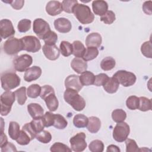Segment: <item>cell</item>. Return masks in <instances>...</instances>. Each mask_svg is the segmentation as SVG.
Listing matches in <instances>:
<instances>
[{"label": "cell", "mask_w": 152, "mask_h": 152, "mask_svg": "<svg viewBox=\"0 0 152 152\" xmlns=\"http://www.w3.org/2000/svg\"><path fill=\"white\" fill-rule=\"evenodd\" d=\"M79 79L83 86H88L94 84L95 75L93 72L88 71H86L81 74V75L79 76Z\"/></svg>", "instance_id": "cell-24"}, {"label": "cell", "mask_w": 152, "mask_h": 152, "mask_svg": "<svg viewBox=\"0 0 152 152\" xmlns=\"http://www.w3.org/2000/svg\"><path fill=\"white\" fill-rule=\"evenodd\" d=\"M143 11L148 15H151V1H145L142 5Z\"/></svg>", "instance_id": "cell-53"}, {"label": "cell", "mask_w": 152, "mask_h": 152, "mask_svg": "<svg viewBox=\"0 0 152 152\" xmlns=\"http://www.w3.org/2000/svg\"><path fill=\"white\" fill-rule=\"evenodd\" d=\"M151 40L145 42L141 45V51L142 54L148 58H151L152 57V50H151Z\"/></svg>", "instance_id": "cell-43"}, {"label": "cell", "mask_w": 152, "mask_h": 152, "mask_svg": "<svg viewBox=\"0 0 152 152\" xmlns=\"http://www.w3.org/2000/svg\"><path fill=\"white\" fill-rule=\"evenodd\" d=\"M125 145L126 152H137L139 151L138 146L134 140L126 139L125 140Z\"/></svg>", "instance_id": "cell-49"}, {"label": "cell", "mask_w": 152, "mask_h": 152, "mask_svg": "<svg viewBox=\"0 0 152 152\" xmlns=\"http://www.w3.org/2000/svg\"><path fill=\"white\" fill-rule=\"evenodd\" d=\"M36 138L37 139V140H38L39 141L42 143L47 144L51 141L52 135L49 131L43 130L42 131L36 134Z\"/></svg>", "instance_id": "cell-39"}, {"label": "cell", "mask_w": 152, "mask_h": 152, "mask_svg": "<svg viewBox=\"0 0 152 152\" xmlns=\"http://www.w3.org/2000/svg\"><path fill=\"white\" fill-rule=\"evenodd\" d=\"M126 107L130 110H135L138 108L139 97L136 96H131L126 101Z\"/></svg>", "instance_id": "cell-40"}, {"label": "cell", "mask_w": 152, "mask_h": 152, "mask_svg": "<svg viewBox=\"0 0 152 152\" xmlns=\"http://www.w3.org/2000/svg\"><path fill=\"white\" fill-rule=\"evenodd\" d=\"M33 58L28 54H23L17 56L13 60L14 69L20 72L26 71L32 64Z\"/></svg>", "instance_id": "cell-9"}, {"label": "cell", "mask_w": 152, "mask_h": 152, "mask_svg": "<svg viewBox=\"0 0 152 152\" xmlns=\"http://www.w3.org/2000/svg\"><path fill=\"white\" fill-rule=\"evenodd\" d=\"M76 90L71 88H66L64 98L65 101L70 104L76 111H81L86 107V102Z\"/></svg>", "instance_id": "cell-1"}, {"label": "cell", "mask_w": 152, "mask_h": 152, "mask_svg": "<svg viewBox=\"0 0 152 152\" xmlns=\"http://www.w3.org/2000/svg\"><path fill=\"white\" fill-rule=\"evenodd\" d=\"M130 132L129 126L125 122L117 123L113 130V139L119 142H122L125 141Z\"/></svg>", "instance_id": "cell-8"}, {"label": "cell", "mask_w": 152, "mask_h": 152, "mask_svg": "<svg viewBox=\"0 0 152 152\" xmlns=\"http://www.w3.org/2000/svg\"><path fill=\"white\" fill-rule=\"evenodd\" d=\"M15 94L11 91H5L1 96V115L7 116L11 111L15 100Z\"/></svg>", "instance_id": "cell-5"}, {"label": "cell", "mask_w": 152, "mask_h": 152, "mask_svg": "<svg viewBox=\"0 0 152 152\" xmlns=\"http://www.w3.org/2000/svg\"><path fill=\"white\" fill-rule=\"evenodd\" d=\"M121 150L119 149V148L115 145H113V144H111V145H109L107 147V149H106V151H112V152H119Z\"/></svg>", "instance_id": "cell-56"}, {"label": "cell", "mask_w": 152, "mask_h": 152, "mask_svg": "<svg viewBox=\"0 0 152 152\" xmlns=\"http://www.w3.org/2000/svg\"><path fill=\"white\" fill-rule=\"evenodd\" d=\"M92 9L96 15L102 16L107 11L108 4L104 1H94L92 2Z\"/></svg>", "instance_id": "cell-19"}, {"label": "cell", "mask_w": 152, "mask_h": 152, "mask_svg": "<svg viewBox=\"0 0 152 152\" xmlns=\"http://www.w3.org/2000/svg\"><path fill=\"white\" fill-rule=\"evenodd\" d=\"M112 118L114 122L119 123L124 122L126 118V113L121 109H116L113 110L112 113Z\"/></svg>", "instance_id": "cell-33"}, {"label": "cell", "mask_w": 152, "mask_h": 152, "mask_svg": "<svg viewBox=\"0 0 152 152\" xmlns=\"http://www.w3.org/2000/svg\"><path fill=\"white\" fill-rule=\"evenodd\" d=\"M31 128L34 130V131L37 134V133L42 131L45 127V124L43 120L42 117L37 118L33 119L30 122Z\"/></svg>", "instance_id": "cell-34"}, {"label": "cell", "mask_w": 152, "mask_h": 152, "mask_svg": "<svg viewBox=\"0 0 152 152\" xmlns=\"http://www.w3.org/2000/svg\"><path fill=\"white\" fill-rule=\"evenodd\" d=\"M8 142V139L7 135L4 133V132H1V143H0V147L2 148L4 145L7 144Z\"/></svg>", "instance_id": "cell-55"}, {"label": "cell", "mask_w": 152, "mask_h": 152, "mask_svg": "<svg viewBox=\"0 0 152 152\" xmlns=\"http://www.w3.org/2000/svg\"><path fill=\"white\" fill-rule=\"evenodd\" d=\"M42 74V69L38 66L28 68L24 73V79L27 82H31L37 80Z\"/></svg>", "instance_id": "cell-17"}, {"label": "cell", "mask_w": 152, "mask_h": 152, "mask_svg": "<svg viewBox=\"0 0 152 152\" xmlns=\"http://www.w3.org/2000/svg\"><path fill=\"white\" fill-rule=\"evenodd\" d=\"M41 93V87L37 84H33L30 85L27 90V96L33 99L37 98L40 96Z\"/></svg>", "instance_id": "cell-36"}, {"label": "cell", "mask_w": 152, "mask_h": 152, "mask_svg": "<svg viewBox=\"0 0 152 152\" xmlns=\"http://www.w3.org/2000/svg\"><path fill=\"white\" fill-rule=\"evenodd\" d=\"M62 11V3L59 1H50L46 4V11L49 15L55 16L59 14Z\"/></svg>", "instance_id": "cell-18"}, {"label": "cell", "mask_w": 152, "mask_h": 152, "mask_svg": "<svg viewBox=\"0 0 152 152\" xmlns=\"http://www.w3.org/2000/svg\"><path fill=\"white\" fill-rule=\"evenodd\" d=\"M71 68L78 74H81L87 69V63L81 58H74L71 62Z\"/></svg>", "instance_id": "cell-21"}, {"label": "cell", "mask_w": 152, "mask_h": 152, "mask_svg": "<svg viewBox=\"0 0 152 152\" xmlns=\"http://www.w3.org/2000/svg\"><path fill=\"white\" fill-rule=\"evenodd\" d=\"M68 122L65 118L60 114H55L53 126L58 129H63L66 127Z\"/></svg>", "instance_id": "cell-32"}, {"label": "cell", "mask_w": 152, "mask_h": 152, "mask_svg": "<svg viewBox=\"0 0 152 152\" xmlns=\"http://www.w3.org/2000/svg\"><path fill=\"white\" fill-rule=\"evenodd\" d=\"M21 40L23 43V50L28 52L35 53L38 52L41 48V44L38 39L33 36H26L23 37Z\"/></svg>", "instance_id": "cell-11"}, {"label": "cell", "mask_w": 152, "mask_h": 152, "mask_svg": "<svg viewBox=\"0 0 152 152\" xmlns=\"http://www.w3.org/2000/svg\"><path fill=\"white\" fill-rule=\"evenodd\" d=\"M59 50L64 56H69L72 54V45L67 41H62L60 43Z\"/></svg>", "instance_id": "cell-30"}, {"label": "cell", "mask_w": 152, "mask_h": 152, "mask_svg": "<svg viewBox=\"0 0 152 152\" xmlns=\"http://www.w3.org/2000/svg\"><path fill=\"white\" fill-rule=\"evenodd\" d=\"M119 86V83L113 77H110L105 84L103 86L104 90L108 93L113 94L117 91Z\"/></svg>", "instance_id": "cell-25"}, {"label": "cell", "mask_w": 152, "mask_h": 152, "mask_svg": "<svg viewBox=\"0 0 152 152\" xmlns=\"http://www.w3.org/2000/svg\"><path fill=\"white\" fill-rule=\"evenodd\" d=\"M1 151H16L17 149L15 148V146L12 144L11 142H8L5 145H4L3 147L1 148Z\"/></svg>", "instance_id": "cell-54"}, {"label": "cell", "mask_w": 152, "mask_h": 152, "mask_svg": "<svg viewBox=\"0 0 152 152\" xmlns=\"http://www.w3.org/2000/svg\"><path fill=\"white\" fill-rule=\"evenodd\" d=\"M54 26L55 29L61 33H68L72 28V24L70 21L64 17L56 19L54 21Z\"/></svg>", "instance_id": "cell-14"}, {"label": "cell", "mask_w": 152, "mask_h": 152, "mask_svg": "<svg viewBox=\"0 0 152 152\" xmlns=\"http://www.w3.org/2000/svg\"><path fill=\"white\" fill-rule=\"evenodd\" d=\"M24 45L21 39L16 37H10L4 43L3 49L5 53L9 55L17 54L19 52L23 50Z\"/></svg>", "instance_id": "cell-6"}, {"label": "cell", "mask_w": 152, "mask_h": 152, "mask_svg": "<svg viewBox=\"0 0 152 152\" xmlns=\"http://www.w3.org/2000/svg\"><path fill=\"white\" fill-rule=\"evenodd\" d=\"M72 13L80 23L83 24L91 23L94 19V15L90 7L83 4H77L73 8Z\"/></svg>", "instance_id": "cell-2"}, {"label": "cell", "mask_w": 152, "mask_h": 152, "mask_svg": "<svg viewBox=\"0 0 152 152\" xmlns=\"http://www.w3.org/2000/svg\"><path fill=\"white\" fill-rule=\"evenodd\" d=\"M101 127V121L96 116H90L88 118V122L87 128L89 132L93 134L97 133Z\"/></svg>", "instance_id": "cell-23"}, {"label": "cell", "mask_w": 152, "mask_h": 152, "mask_svg": "<svg viewBox=\"0 0 152 152\" xmlns=\"http://www.w3.org/2000/svg\"><path fill=\"white\" fill-rule=\"evenodd\" d=\"M40 96L45 100L46 106L50 111L54 112L58 109L59 102L52 87L49 85H45L42 87Z\"/></svg>", "instance_id": "cell-3"}, {"label": "cell", "mask_w": 152, "mask_h": 152, "mask_svg": "<svg viewBox=\"0 0 152 152\" xmlns=\"http://www.w3.org/2000/svg\"><path fill=\"white\" fill-rule=\"evenodd\" d=\"M99 55V50L97 48L87 47L86 49L85 53L83 56V59L85 61H88L95 59Z\"/></svg>", "instance_id": "cell-31"}, {"label": "cell", "mask_w": 152, "mask_h": 152, "mask_svg": "<svg viewBox=\"0 0 152 152\" xmlns=\"http://www.w3.org/2000/svg\"><path fill=\"white\" fill-rule=\"evenodd\" d=\"M151 100L145 97H139V106L138 109L142 112H146L151 109Z\"/></svg>", "instance_id": "cell-35"}, {"label": "cell", "mask_w": 152, "mask_h": 152, "mask_svg": "<svg viewBox=\"0 0 152 152\" xmlns=\"http://www.w3.org/2000/svg\"><path fill=\"white\" fill-rule=\"evenodd\" d=\"M33 30L38 38L43 39L45 36L50 31L49 24L42 18H36L33 21Z\"/></svg>", "instance_id": "cell-12"}, {"label": "cell", "mask_w": 152, "mask_h": 152, "mask_svg": "<svg viewBox=\"0 0 152 152\" xmlns=\"http://www.w3.org/2000/svg\"><path fill=\"white\" fill-rule=\"evenodd\" d=\"M109 77L107 74L104 73H100L95 75V80L94 83V85L96 86H104L107 81L109 80Z\"/></svg>", "instance_id": "cell-48"}, {"label": "cell", "mask_w": 152, "mask_h": 152, "mask_svg": "<svg viewBox=\"0 0 152 152\" xmlns=\"http://www.w3.org/2000/svg\"><path fill=\"white\" fill-rule=\"evenodd\" d=\"M3 2L10 4L13 8L17 10H19L21 9L24 4V1H3Z\"/></svg>", "instance_id": "cell-52"}, {"label": "cell", "mask_w": 152, "mask_h": 152, "mask_svg": "<svg viewBox=\"0 0 152 152\" xmlns=\"http://www.w3.org/2000/svg\"><path fill=\"white\" fill-rule=\"evenodd\" d=\"M113 77L124 87H129L134 85L137 80V77L133 72L125 70L118 71L113 74Z\"/></svg>", "instance_id": "cell-7"}, {"label": "cell", "mask_w": 152, "mask_h": 152, "mask_svg": "<svg viewBox=\"0 0 152 152\" xmlns=\"http://www.w3.org/2000/svg\"><path fill=\"white\" fill-rule=\"evenodd\" d=\"M27 110L33 119L42 117L44 115L43 107L38 103H31L27 105Z\"/></svg>", "instance_id": "cell-22"}, {"label": "cell", "mask_w": 152, "mask_h": 152, "mask_svg": "<svg viewBox=\"0 0 152 152\" xmlns=\"http://www.w3.org/2000/svg\"><path fill=\"white\" fill-rule=\"evenodd\" d=\"M15 30L11 20L2 19L0 21V34L2 39H7L15 34Z\"/></svg>", "instance_id": "cell-13"}, {"label": "cell", "mask_w": 152, "mask_h": 152, "mask_svg": "<svg viewBox=\"0 0 152 152\" xmlns=\"http://www.w3.org/2000/svg\"><path fill=\"white\" fill-rule=\"evenodd\" d=\"M43 40L46 45H53L58 40V35L55 31L50 30L45 36Z\"/></svg>", "instance_id": "cell-42"}, {"label": "cell", "mask_w": 152, "mask_h": 152, "mask_svg": "<svg viewBox=\"0 0 152 152\" xmlns=\"http://www.w3.org/2000/svg\"><path fill=\"white\" fill-rule=\"evenodd\" d=\"M88 148L91 152H102L104 150V144L102 141L95 140L90 143Z\"/></svg>", "instance_id": "cell-38"}, {"label": "cell", "mask_w": 152, "mask_h": 152, "mask_svg": "<svg viewBox=\"0 0 152 152\" xmlns=\"http://www.w3.org/2000/svg\"><path fill=\"white\" fill-rule=\"evenodd\" d=\"M50 150L52 152H70L72 149L64 144L56 142L51 146Z\"/></svg>", "instance_id": "cell-41"}, {"label": "cell", "mask_w": 152, "mask_h": 152, "mask_svg": "<svg viewBox=\"0 0 152 152\" xmlns=\"http://www.w3.org/2000/svg\"><path fill=\"white\" fill-rule=\"evenodd\" d=\"M30 141H31V139L29 135L24 130L21 129L18 138L16 140L17 142L21 145H26L28 144Z\"/></svg>", "instance_id": "cell-46"}, {"label": "cell", "mask_w": 152, "mask_h": 152, "mask_svg": "<svg viewBox=\"0 0 152 152\" xmlns=\"http://www.w3.org/2000/svg\"><path fill=\"white\" fill-rule=\"evenodd\" d=\"M115 60L110 56L105 57L100 62V67L103 71L111 70L115 66Z\"/></svg>", "instance_id": "cell-29"}, {"label": "cell", "mask_w": 152, "mask_h": 152, "mask_svg": "<svg viewBox=\"0 0 152 152\" xmlns=\"http://www.w3.org/2000/svg\"><path fill=\"white\" fill-rule=\"evenodd\" d=\"M55 114L52 113L50 112H46L43 116H42L45 127H49L53 126L54 122Z\"/></svg>", "instance_id": "cell-50"}, {"label": "cell", "mask_w": 152, "mask_h": 152, "mask_svg": "<svg viewBox=\"0 0 152 152\" xmlns=\"http://www.w3.org/2000/svg\"><path fill=\"white\" fill-rule=\"evenodd\" d=\"M102 38L98 33H91L89 34L86 39V45L87 47L99 48L102 44Z\"/></svg>", "instance_id": "cell-20"}, {"label": "cell", "mask_w": 152, "mask_h": 152, "mask_svg": "<svg viewBox=\"0 0 152 152\" xmlns=\"http://www.w3.org/2000/svg\"><path fill=\"white\" fill-rule=\"evenodd\" d=\"M15 94L17 97V102L20 105H23L27 100L26 88V87H21L15 91Z\"/></svg>", "instance_id": "cell-37"}, {"label": "cell", "mask_w": 152, "mask_h": 152, "mask_svg": "<svg viewBox=\"0 0 152 152\" xmlns=\"http://www.w3.org/2000/svg\"><path fill=\"white\" fill-rule=\"evenodd\" d=\"M88 122V118L83 114H77L73 118L74 125L78 128L87 127Z\"/></svg>", "instance_id": "cell-27"}, {"label": "cell", "mask_w": 152, "mask_h": 152, "mask_svg": "<svg viewBox=\"0 0 152 152\" xmlns=\"http://www.w3.org/2000/svg\"><path fill=\"white\" fill-rule=\"evenodd\" d=\"M2 88L9 91L18 87L20 84V78L14 72H4L1 77Z\"/></svg>", "instance_id": "cell-4"}, {"label": "cell", "mask_w": 152, "mask_h": 152, "mask_svg": "<svg viewBox=\"0 0 152 152\" xmlns=\"http://www.w3.org/2000/svg\"><path fill=\"white\" fill-rule=\"evenodd\" d=\"M31 20L28 19H22L20 20L17 25L18 30L20 33H26L28 31L31 27Z\"/></svg>", "instance_id": "cell-45"}, {"label": "cell", "mask_w": 152, "mask_h": 152, "mask_svg": "<svg viewBox=\"0 0 152 152\" xmlns=\"http://www.w3.org/2000/svg\"><path fill=\"white\" fill-rule=\"evenodd\" d=\"M65 86L66 88H71L79 92L83 87L81 84L79 76L77 75H70L68 76L65 80Z\"/></svg>", "instance_id": "cell-16"}, {"label": "cell", "mask_w": 152, "mask_h": 152, "mask_svg": "<svg viewBox=\"0 0 152 152\" xmlns=\"http://www.w3.org/2000/svg\"><path fill=\"white\" fill-rule=\"evenodd\" d=\"M77 4V0H64L62 2L63 11L67 13H72L73 8Z\"/></svg>", "instance_id": "cell-44"}, {"label": "cell", "mask_w": 152, "mask_h": 152, "mask_svg": "<svg viewBox=\"0 0 152 152\" xmlns=\"http://www.w3.org/2000/svg\"><path fill=\"white\" fill-rule=\"evenodd\" d=\"M72 54L76 58H83L85 51L86 48L81 42L79 40H75L72 43Z\"/></svg>", "instance_id": "cell-26"}, {"label": "cell", "mask_w": 152, "mask_h": 152, "mask_svg": "<svg viewBox=\"0 0 152 152\" xmlns=\"http://www.w3.org/2000/svg\"><path fill=\"white\" fill-rule=\"evenodd\" d=\"M20 125L17 122L14 121H11L10 122L8 134L12 140H16L20 135Z\"/></svg>", "instance_id": "cell-28"}, {"label": "cell", "mask_w": 152, "mask_h": 152, "mask_svg": "<svg viewBox=\"0 0 152 152\" xmlns=\"http://www.w3.org/2000/svg\"><path fill=\"white\" fill-rule=\"evenodd\" d=\"M22 129L24 130L25 132H26L29 135L31 140H33L34 138H36V134L34 131L33 128H31L30 122L29 123H26L24 125H23V128H22Z\"/></svg>", "instance_id": "cell-51"}, {"label": "cell", "mask_w": 152, "mask_h": 152, "mask_svg": "<svg viewBox=\"0 0 152 152\" xmlns=\"http://www.w3.org/2000/svg\"><path fill=\"white\" fill-rule=\"evenodd\" d=\"M116 17L114 12L112 11H107L104 15L101 16L100 21L106 24H111L115 20Z\"/></svg>", "instance_id": "cell-47"}, {"label": "cell", "mask_w": 152, "mask_h": 152, "mask_svg": "<svg viewBox=\"0 0 152 152\" xmlns=\"http://www.w3.org/2000/svg\"><path fill=\"white\" fill-rule=\"evenodd\" d=\"M86 138V135L83 132H79L71 137L69 140V142L72 150L75 152L84 151L87 145Z\"/></svg>", "instance_id": "cell-10"}, {"label": "cell", "mask_w": 152, "mask_h": 152, "mask_svg": "<svg viewBox=\"0 0 152 152\" xmlns=\"http://www.w3.org/2000/svg\"><path fill=\"white\" fill-rule=\"evenodd\" d=\"M42 50L46 58L50 61L57 59L60 55V50L55 45H48L45 44L43 46Z\"/></svg>", "instance_id": "cell-15"}]
</instances>
